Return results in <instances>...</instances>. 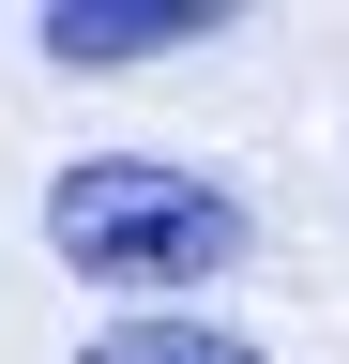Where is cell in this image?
Masks as SVG:
<instances>
[{"mask_svg":"<svg viewBox=\"0 0 349 364\" xmlns=\"http://www.w3.org/2000/svg\"><path fill=\"white\" fill-rule=\"evenodd\" d=\"M46 243H61V273H92V289H137L152 318H198L213 273H243L258 213L228 198V182H198V167L76 152V167L46 182Z\"/></svg>","mask_w":349,"mask_h":364,"instance_id":"1","label":"cell"},{"mask_svg":"<svg viewBox=\"0 0 349 364\" xmlns=\"http://www.w3.org/2000/svg\"><path fill=\"white\" fill-rule=\"evenodd\" d=\"M46 61L76 76H122V61H167V46H198V31H228V0H46Z\"/></svg>","mask_w":349,"mask_h":364,"instance_id":"2","label":"cell"},{"mask_svg":"<svg viewBox=\"0 0 349 364\" xmlns=\"http://www.w3.org/2000/svg\"><path fill=\"white\" fill-rule=\"evenodd\" d=\"M76 364H274L258 334H228V318H107Z\"/></svg>","mask_w":349,"mask_h":364,"instance_id":"3","label":"cell"}]
</instances>
